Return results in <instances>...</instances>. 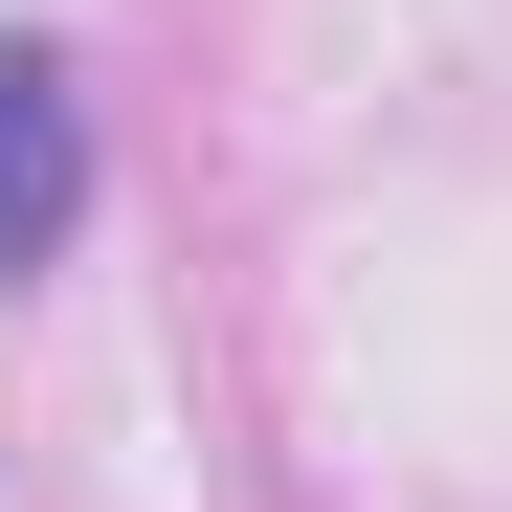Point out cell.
<instances>
[{"mask_svg": "<svg viewBox=\"0 0 512 512\" xmlns=\"http://www.w3.org/2000/svg\"><path fill=\"white\" fill-rule=\"evenodd\" d=\"M67 245H90V67L0 23V290H45Z\"/></svg>", "mask_w": 512, "mask_h": 512, "instance_id": "1", "label": "cell"}]
</instances>
